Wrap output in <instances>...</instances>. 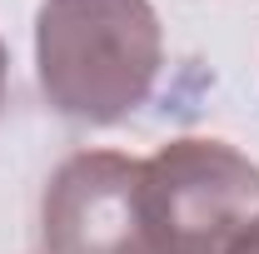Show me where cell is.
<instances>
[{
	"mask_svg": "<svg viewBox=\"0 0 259 254\" xmlns=\"http://www.w3.org/2000/svg\"><path fill=\"white\" fill-rule=\"evenodd\" d=\"M35 65L45 100L65 120L115 125L160 80V15L150 0H40Z\"/></svg>",
	"mask_w": 259,
	"mask_h": 254,
	"instance_id": "obj_1",
	"label": "cell"
},
{
	"mask_svg": "<svg viewBox=\"0 0 259 254\" xmlns=\"http://www.w3.org/2000/svg\"><path fill=\"white\" fill-rule=\"evenodd\" d=\"M140 215L155 254H229L259 220V164L225 140L180 135L140 159Z\"/></svg>",
	"mask_w": 259,
	"mask_h": 254,
	"instance_id": "obj_2",
	"label": "cell"
},
{
	"mask_svg": "<svg viewBox=\"0 0 259 254\" xmlns=\"http://www.w3.org/2000/svg\"><path fill=\"white\" fill-rule=\"evenodd\" d=\"M45 254H155L140 215V159L80 150L50 175L40 204Z\"/></svg>",
	"mask_w": 259,
	"mask_h": 254,
	"instance_id": "obj_3",
	"label": "cell"
},
{
	"mask_svg": "<svg viewBox=\"0 0 259 254\" xmlns=\"http://www.w3.org/2000/svg\"><path fill=\"white\" fill-rule=\"evenodd\" d=\"M229 254H259V220L249 224V229H244L234 244H229Z\"/></svg>",
	"mask_w": 259,
	"mask_h": 254,
	"instance_id": "obj_4",
	"label": "cell"
},
{
	"mask_svg": "<svg viewBox=\"0 0 259 254\" xmlns=\"http://www.w3.org/2000/svg\"><path fill=\"white\" fill-rule=\"evenodd\" d=\"M5 75H10V55H5V40H0V105H5Z\"/></svg>",
	"mask_w": 259,
	"mask_h": 254,
	"instance_id": "obj_5",
	"label": "cell"
}]
</instances>
